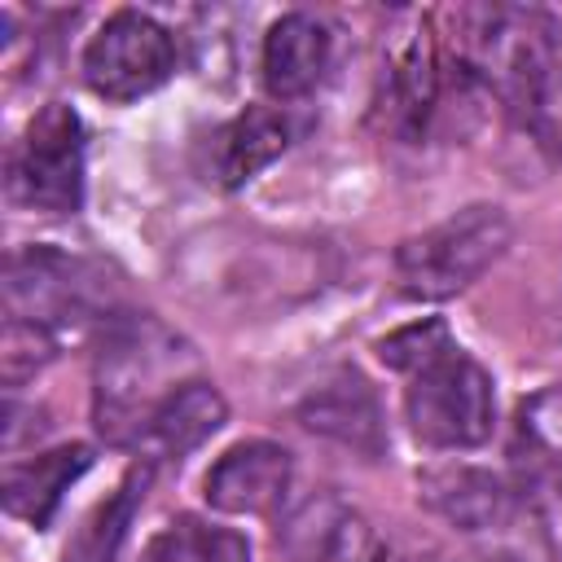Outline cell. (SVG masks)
<instances>
[{"instance_id": "cell-1", "label": "cell", "mask_w": 562, "mask_h": 562, "mask_svg": "<svg viewBox=\"0 0 562 562\" xmlns=\"http://www.w3.org/2000/svg\"><path fill=\"white\" fill-rule=\"evenodd\" d=\"M193 347L158 316H114L92 373V417L114 443H140L158 404L189 382Z\"/></svg>"}, {"instance_id": "cell-2", "label": "cell", "mask_w": 562, "mask_h": 562, "mask_svg": "<svg viewBox=\"0 0 562 562\" xmlns=\"http://www.w3.org/2000/svg\"><path fill=\"white\" fill-rule=\"evenodd\" d=\"M514 241V224L501 206L474 202L443 224L400 241L395 250V285L404 299H452L474 285Z\"/></svg>"}, {"instance_id": "cell-3", "label": "cell", "mask_w": 562, "mask_h": 562, "mask_svg": "<svg viewBox=\"0 0 562 562\" xmlns=\"http://www.w3.org/2000/svg\"><path fill=\"white\" fill-rule=\"evenodd\" d=\"M404 422L417 443L439 452L479 448L496 426V391L492 373L465 356L457 342L430 356L408 373L404 386Z\"/></svg>"}, {"instance_id": "cell-4", "label": "cell", "mask_w": 562, "mask_h": 562, "mask_svg": "<svg viewBox=\"0 0 562 562\" xmlns=\"http://www.w3.org/2000/svg\"><path fill=\"white\" fill-rule=\"evenodd\" d=\"M9 198L26 211L75 215L83 206V123L70 105L48 101L9 154Z\"/></svg>"}, {"instance_id": "cell-5", "label": "cell", "mask_w": 562, "mask_h": 562, "mask_svg": "<svg viewBox=\"0 0 562 562\" xmlns=\"http://www.w3.org/2000/svg\"><path fill=\"white\" fill-rule=\"evenodd\" d=\"M79 66H83V83L101 101L127 105L171 79L176 44H171V31L162 22H154L149 13L119 9L97 26Z\"/></svg>"}, {"instance_id": "cell-6", "label": "cell", "mask_w": 562, "mask_h": 562, "mask_svg": "<svg viewBox=\"0 0 562 562\" xmlns=\"http://www.w3.org/2000/svg\"><path fill=\"white\" fill-rule=\"evenodd\" d=\"M101 303H105V285L92 263L48 246H26L9 255V272H4L9 321H31L48 329L57 321H79Z\"/></svg>"}, {"instance_id": "cell-7", "label": "cell", "mask_w": 562, "mask_h": 562, "mask_svg": "<svg viewBox=\"0 0 562 562\" xmlns=\"http://www.w3.org/2000/svg\"><path fill=\"white\" fill-rule=\"evenodd\" d=\"M285 562H378L382 544L373 522L334 492H312L277 527Z\"/></svg>"}, {"instance_id": "cell-8", "label": "cell", "mask_w": 562, "mask_h": 562, "mask_svg": "<svg viewBox=\"0 0 562 562\" xmlns=\"http://www.w3.org/2000/svg\"><path fill=\"white\" fill-rule=\"evenodd\" d=\"M294 483V457L272 439H241L202 479V496L220 514H272Z\"/></svg>"}, {"instance_id": "cell-9", "label": "cell", "mask_w": 562, "mask_h": 562, "mask_svg": "<svg viewBox=\"0 0 562 562\" xmlns=\"http://www.w3.org/2000/svg\"><path fill=\"white\" fill-rule=\"evenodd\" d=\"M299 422L329 439V443H342L360 457H382L386 448V422H382V404L373 395V386L356 373V369H334L329 378H321L303 404H299Z\"/></svg>"}, {"instance_id": "cell-10", "label": "cell", "mask_w": 562, "mask_h": 562, "mask_svg": "<svg viewBox=\"0 0 562 562\" xmlns=\"http://www.w3.org/2000/svg\"><path fill=\"white\" fill-rule=\"evenodd\" d=\"M422 505L452 531H496L509 518V487L479 465H439L417 479Z\"/></svg>"}, {"instance_id": "cell-11", "label": "cell", "mask_w": 562, "mask_h": 562, "mask_svg": "<svg viewBox=\"0 0 562 562\" xmlns=\"http://www.w3.org/2000/svg\"><path fill=\"white\" fill-rule=\"evenodd\" d=\"M325 66H329V31H325V22H316L312 13H281L268 26L263 53H259V70H263V88L277 101L307 97L321 83Z\"/></svg>"}, {"instance_id": "cell-12", "label": "cell", "mask_w": 562, "mask_h": 562, "mask_svg": "<svg viewBox=\"0 0 562 562\" xmlns=\"http://www.w3.org/2000/svg\"><path fill=\"white\" fill-rule=\"evenodd\" d=\"M92 465V448L83 443H61V448H48L31 461H9L4 465V483H0V496H4V509L22 522H31L35 531H44L61 505V496L70 492V483Z\"/></svg>"}, {"instance_id": "cell-13", "label": "cell", "mask_w": 562, "mask_h": 562, "mask_svg": "<svg viewBox=\"0 0 562 562\" xmlns=\"http://www.w3.org/2000/svg\"><path fill=\"white\" fill-rule=\"evenodd\" d=\"M285 149H290V123L268 105H250L215 132V149H211L215 180L224 189H237L255 180L263 167H272Z\"/></svg>"}, {"instance_id": "cell-14", "label": "cell", "mask_w": 562, "mask_h": 562, "mask_svg": "<svg viewBox=\"0 0 562 562\" xmlns=\"http://www.w3.org/2000/svg\"><path fill=\"white\" fill-rule=\"evenodd\" d=\"M224 422H228V404H224V395L215 391V382L189 378V382H180V386L158 404V413L149 417L140 443H149V448L162 452V457H184V452H193L198 443H206Z\"/></svg>"}, {"instance_id": "cell-15", "label": "cell", "mask_w": 562, "mask_h": 562, "mask_svg": "<svg viewBox=\"0 0 562 562\" xmlns=\"http://www.w3.org/2000/svg\"><path fill=\"white\" fill-rule=\"evenodd\" d=\"M145 487H149V465H136L119 487L114 496H105L88 518L83 527L75 531V540L66 544V558L61 562H114L119 558V544L127 536V522L136 514V505L145 501Z\"/></svg>"}, {"instance_id": "cell-16", "label": "cell", "mask_w": 562, "mask_h": 562, "mask_svg": "<svg viewBox=\"0 0 562 562\" xmlns=\"http://www.w3.org/2000/svg\"><path fill=\"white\" fill-rule=\"evenodd\" d=\"M140 562H250V544L228 527L176 518L145 544Z\"/></svg>"}, {"instance_id": "cell-17", "label": "cell", "mask_w": 562, "mask_h": 562, "mask_svg": "<svg viewBox=\"0 0 562 562\" xmlns=\"http://www.w3.org/2000/svg\"><path fill=\"white\" fill-rule=\"evenodd\" d=\"M443 347H452L448 329H443L439 321H417V325H404V329L386 334V338L378 342V356H382V364H391V369H400V373L408 378L413 369H422V364H426L430 356H439Z\"/></svg>"}, {"instance_id": "cell-18", "label": "cell", "mask_w": 562, "mask_h": 562, "mask_svg": "<svg viewBox=\"0 0 562 562\" xmlns=\"http://www.w3.org/2000/svg\"><path fill=\"white\" fill-rule=\"evenodd\" d=\"M53 334L44 329V325H31V321H9L4 325V351H0V360H4V382L9 386H18L26 373H35L40 364H48L53 360Z\"/></svg>"}, {"instance_id": "cell-19", "label": "cell", "mask_w": 562, "mask_h": 562, "mask_svg": "<svg viewBox=\"0 0 562 562\" xmlns=\"http://www.w3.org/2000/svg\"><path fill=\"white\" fill-rule=\"evenodd\" d=\"M522 435H531L536 448L562 452V391H544L522 404Z\"/></svg>"}]
</instances>
